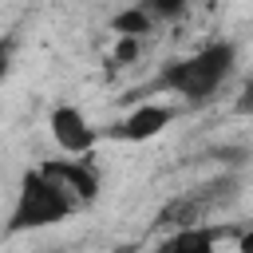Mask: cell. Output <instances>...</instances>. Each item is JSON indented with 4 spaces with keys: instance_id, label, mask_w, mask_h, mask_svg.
<instances>
[{
    "instance_id": "obj_1",
    "label": "cell",
    "mask_w": 253,
    "mask_h": 253,
    "mask_svg": "<svg viewBox=\"0 0 253 253\" xmlns=\"http://www.w3.org/2000/svg\"><path fill=\"white\" fill-rule=\"evenodd\" d=\"M237 63V47L229 40H213L206 47H198L194 55L186 59H174L162 67V75L154 79V87L170 91V95H182L186 103H206L233 71Z\"/></svg>"
},
{
    "instance_id": "obj_2",
    "label": "cell",
    "mask_w": 253,
    "mask_h": 253,
    "mask_svg": "<svg viewBox=\"0 0 253 253\" xmlns=\"http://www.w3.org/2000/svg\"><path fill=\"white\" fill-rule=\"evenodd\" d=\"M75 198L55 182L47 178L40 166L28 170L20 178V194H16V206H12V217H8V233H24V229H43V225H55L63 221L67 213H75Z\"/></svg>"
},
{
    "instance_id": "obj_3",
    "label": "cell",
    "mask_w": 253,
    "mask_h": 253,
    "mask_svg": "<svg viewBox=\"0 0 253 253\" xmlns=\"http://www.w3.org/2000/svg\"><path fill=\"white\" fill-rule=\"evenodd\" d=\"M229 198H233V182H229V178L206 182V186H198V190L166 202V206L158 210V225L170 229V233H174V229H186V225H198V221H206V213H213V210H217L221 202H229Z\"/></svg>"
},
{
    "instance_id": "obj_4",
    "label": "cell",
    "mask_w": 253,
    "mask_h": 253,
    "mask_svg": "<svg viewBox=\"0 0 253 253\" xmlns=\"http://www.w3.org/2000/svg\"><path fill=\"white\" fill-rule=\"evenodd\" d=\"M47 126H51V138H55L67 154H87V150L99 142V130H95V126L83 119V111L71 107V103H59V107L51 111Z\"/></svg>"
},
{
    "instance_id": "obj_5",
    "label": "cell",
    "mask_w": 253,
    "mask_h": 253,
    "mask_svg": "<svg viewBox=\"0 0 253 253\" xmlns=\"http://www.w3.org/2000/svg\"><path fill=\"white\" fill-rule=\"evenodd\" d=\"M40 170H43L47 178H55L79 206H87V202L99 198V170H95L91 162H79V158H51V162H43Z\"/></svg>"
},
{
    "instance_id": "obj_6",
    "label": "cell",
    "mask_w": 253,
    "mask_h": 253,
    "mask_svg": "<svg viewBox=\"0 0 253 253\" xmlns=\"http://www.w3.org/2000/svg\"><path fill=\"white\" fill-rule=\"evenodd\" d=\"M170 119H174V111H170L166 103H142V107H134L123 123H115L107 134L119 138V142H146V138L162 134V130L170 126Z\"/></svg>"
},
{
    "instance_id": "obj_7",
    "label": "cell",
    "mask_w": 253,
    "mask_h": 253,
    "mask_svg": "<svg viewBox=\"0 0 253 253\" xmlns=\"http://www.w3.org/2000/svg\"><path fill=\"white\" fill-rule=\"evenodd\" d=\"M225 229H217V225H206V221H198V225H186V229H174V249L178 253H213L217 249V237H221Z\"/></svg>"
},
{
    "instance_id": "obj_8",
    "label": "cell",
    "mask_w": 253,
    "mask_h": 253,
    "mask_svg": "<svg viewBox=\"0 0 253 253\" xmlns=\"http://www.w3.org/2000/svg\"><path fill=\"white\" fill-rule=\"evenodd\" d=\"M111 28H115L119 36H134V40H138V36H146V32L154 28V16H150V12L142 8V4H134V8L119 12V16L111 20Z\"/></svg>"
},
{
    "instance_id": "obj_9",
    "label": "cell",
    "mask_w": 253,
    "mask_h": 253,
    "mask_svg": "<svg viewBox=\"0 0 253 253\" xmlns=\"http://www.w3.org/2000/svg\"><path fill=\"white\" fill-rule=\"evenodd\" d=\"M142 8H146L154 20H178V16L190 8V0H142Z\"/></svg>"
},
{
    "instance_id": "obj_10",
    "label": "cell",
    "mask_w": 253,
    "mask_h": 253,
    "mask_svg": "<svg viewBox=\"0 0 253 253\" xmlns=\"http://www.w3.org/2000/svg\"><path fill=\"white\" fill-rule=\"evenodd\" d=\"M134 51H138V40H134V36H119V47H115V63H126V59H134Z\"/></svg>"
},
{
    "instance_id": "obj_11",
    "label": "cell",
    "mask_w": 253,
    "mask_h": 253,
    "mask_svg": "<svg viewBox=\"0 0 253 253\" xmlns=\"http://www.w3.org/2000/svg\"><path fill=\"white\" fill-rule=\"evenodd\" d=\"M233 111H237V115H253V79H249V83L241 87V95L233 99Z\"/></svg>"
},
{
    "instance_id": "obj_12",
    "label": "cell",
    "mask_w": 253,
    "mask_h": 253,
    "mask_svg": "<svg viewBox=\"0 0 253 253\" xmlns=\"http://www.w3.org/2000/svg\"><path fill=\"white\" fill-rule=\"evenodd\" d=\"M237 253H253V225L241 233V241H237Z\"/></svg>"
},
{
    "instance_id": "obj_13",
    "label": "cell",
    "mask_w": 253,
    "mask_h": 253,
    "mask_svg": "<svg viewBox=\"0 0 253 253\" xmlns=\"http://www.w3.org/2000/svg\"><path fill=\"white\" fill-rule=\"evenodd\" d=\"M150 253H178V249H174V233H170V237H162V241H158Z\"/></svg>"
},
{
    "instance_id": "obj_14",
    "label": "cell",
    "mask_w": 253,
    "mask_h": 253,
    "mask_svg": "<svg viewBox=\"0 0 253 253\" xmlns=\"http://www.w3.org/2000/svg\"><path fill=\"white\" fill-rule=\"evenodd\" d=\"M115 253H134V245H119V249H115Z\"/></svg>"
},
{
    "instance_id": "obj_15",
    "label": "cell",
    "mask_w": 253,
    "mask_h": 253,
    "mask_svg": "<svg viewBox=\"0 0 253 253\" xmlns=\"http://www.w3.org/2000/svg\"><path fill=\"white\" fill-rule=\"evenodd\" d=\"M47 253H59V249H47Z\"/></svg>"
}]
</instances>
